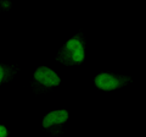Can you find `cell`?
<instances>
[{
	"instance_id": "cell-1",
	"label": "cell",
	"mask_w": 146,
	"mask_h": 137,
	"mask_svg": "<svg viewBox=\"0 0 146 137\" xmlns=\"http://www.w3.org/2000/svg\"><path fill=\"white\" fill-rule=\"evenodd\" d=\"M57 59L65 64H79L84 60V48L78 39L72 38L58 53Z\"/></svg>"
},
{
	"instance_id": "cell-2",
	"label": "cell",
	"mask_w": 146,
	"mask_h": 137,
	"mask_svg": "<svg viewBox=\"0 0 146 137\" xmlns=\"http://www.w3.org/2000/svg\"><path fill=\"white\" fill-rule=\"evenodd\" d=\"M34 79L40 82L44 86L48 87H52V86H57L60 85V77H58L55 72L49 67L42 66L39 68H36V71L34 72Z\"/></svg>"
},
{
	"instance_id": "cell-3",
	"label": "cell",
	"mask_w": 146,
	"mask_h": 137,
	"mask_svg": "<svg viewBox=\"0 0 146 137\" xmlns=\"http://www.w3.org/2000/svg\"><path fill=\"white\" fill-rule=\"evenodd\" d=\"M95 85L100 89L104 91H112L121 86L119 80L116 76H112L110 74H100L95 77Z\"/></svg>"
},
{
	"instance_id": "cell-4",
	"label": "cell",
	"mask_w": 146,
	"mask_h": 137,
	"mask_svg": "<svg viewBox=\"0 0 146 137\" xmlns=\"http://www.w3.org/2000/svg\"><path fill=\"white\" fill-rule=\"evenodd\" d=\"M68 119V113L66 110H55L49 113L48 115H45L43 119V126L45 129H48L50 126L57 125V124H62Z\"/></svg>"
},
{
	"instance_id": "cell-5",
	"label": "cell",
	"mask_w": 146,
	"mask_h": 137,
	"mask_svg": "<svg viewBox=\"0 0 146 137\" xmlns=\"http://www.w3.org/2000/svg\"><path fill=\"white\" fill-rule=\"evenodd\" d=\"M0 137H7V129L3 125H0Z\"/></svg>"
},
{
	"instance_id": "cell-6",
	"label": "cell",
	"mask_w": 146,
	"mask_h": 137,
	"mask_svg": "<svg viewBox=\"0 0 146 137\" xmlns=\"http://www.w3.org/2000/svg\"><path fill=\"white\" fill-rule=\"evenodd\" d=\"M4 75H5L4 68H3V66H0V83H1V81L4 80Z\"/></svg>"
}]
</instances>
